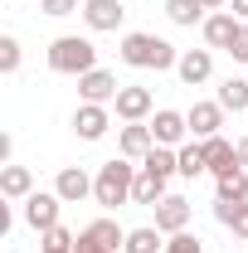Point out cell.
<instances>
[{"mask_svg":"<svg viewBox=\"0 0 248 253\" xmlns=\"http://www.w3.org/2000/svg\"><path fill=\"white\" fill-rule=\"evenodd\" d=\"M49 68L54 73H93L97 68V49L88 44V39H78V34H63V39H54L49 44Z\"/></svg>","mask_w":248,"mask_h":253,"instance_id":"6da1fadb","label":"cell"},{"mask_svg":"<svg viewBox=\"0 0 248 253\" xmlns=\"http://www.w3.org/2000/svg\"><path fill=\"white\" fill-rule=\"evenodd\" d=\"M131 185H136V166H126V161H107L102 170H97L93 180V200L97 205H107V210H117L131 200Z\"/></svg>","mask_w":248,"mask_h":253,"instance_id":"7a4b0ae2","label":"cell"},{"mask_svg":"<svg viewBox=\"0 0 248 253\" xmlns=\"http://www.w3.org/2000/svg\"><path fill=\"white\" fill-rule=\"evenodd\" d=\"M122 63H131V68H170V63H180V59L156 34H126L122 39Z\"/></svg>","mask_w":248,"mask_h":253,"instance_id":"3957f363","label":"cell"},{"mask_svg":"<svg viewBox=\"0 0 248 253\" xmlns=\"http://www.w3.org/2000/svg\"><path fill=\"white\" fill-rule=\"evenodd\" d=\"M151 210H156V229H161V234H180L190 224V200L185 195H161Z\"/></svg>","mask_w":248,"mask_h":253,"instance_id":"277c9868","label":"cell"},{"mask_svg":"<svg viewBox=\"0 0 248 253\" xmlns=\"http://www.w3.org/2000/svg\"><path fill=\"white\" fill-rule=\"evenodd\" d=\"M59 195H44V190H39V195H30V200H25V219H30V229H39V234H44V229H54V224H59Z\"/></svg>","mask_w":248,"mask_h":253,"instance_id":"5b68a950","label":"cell"},{"mask_svg":"<svg viewBox=\"0 0 248 253\" xmlns=\"http://www.w3.org/2000/svg\"><path fill=\"white\" fill-rule=\"evenodd\" d=\"M185 122H190V131L200 136V141H209V136H219V122H224V107L219 102H195L185 112Z\"/></svg>","mask_w":248,"mask_h":253,"instance_id":"8992f818","label":"cell"},{"mask_svg":"<svg viewBox=\"0 0 248 253\" xmlns=\"http://www.w3.org/2000/svg\"><path fill=\"white\" fill-rule=\"evenodd\" d=\"M78 93H83V102H107V97H117L122 88H117V78H112V73L93 68V73H83V78H78Z\"/></svg>","mask_w":248,"mask_h":253,"instance_id":"52a82bcc","label":"cell"},{"mask_svg":"<svg viewBox=\"0 0 248 253\" xmlns=\"http://www.w3.org/2000/svg\"><path fill=\"white\" fill-rule=\"evenodd\" d=\"M73 131H78L83 141H97V136L107 131V112H102V102H83V107L73 112Z\"/></svg>","mask_w":248,"mask_h":253,"instance_id":"ba28073f","label":"cell"},{"mask_svg":"<svg viewBox=\"0 0 248 253\" xmlns=\"http://www.w3.org/2000/svg\"><path fill=\"white\" fill-rule=\"evenodd\" d=\"M122 15H126L122 0H88V5H83V20H88L93 30H117Z\"/></svg>","mask_w":248,"mask_h":253,"instance_id":"9c48e42d","label":"cell"},{"mask_svg":"<svg viewBox=\"0 0 248 253\" xmlns=\"http://www.w3.org/2000/svg\"><path fill=\"white\" fill-rule=\"evenodd\" d=\"M185 131H190V122L180 112H156V122H151L156 146H175V141H185Z\"/></svg>","mask_w":248,"mask_h":253,"instance_id":"30bf717a","label":"cell"},{"mask_svg":"<svg viewBox=\"0 0 248 253\" xmlns=\"http://www.w3.org/2000/svg\"><path fill=\"white\" fill-rule=\"evenodd\" d=\"M112 102H117V117H126V122H141L151 112V93L146 88H122Z\"/></svg>","mask_w":248,"mask_h":253,"instance_id":"8fae6325","label":"cell"},{"mask_svg":"<svg viewBox=\"0 0 248 253\" xmlns=\"http://www.w3.org/2000/svg\"><path fill=\"white\" fill-rule=\"evenodd\" d=\"M141 170L156 175V180H170V175L180 170V151H170V146H151V156H141Z\"/></svg>","mask_w":248,"mask_h":253,"instance_id":"7c38bea8","label":"cell"},{"mask_svg":"<svg viewBox=\"0 0 248 253\" xmlns=\"http://www.w3.org/2000/svg\"><path fill=\"white\" fill-rule=\"evenodd\" d=\"M54 195H59V200H83V195H93V180H88V170H78V166L59 170V180H54Z\"/></svg>","mask_w":248,"mask_h":253,"instance_id":"4fadbf2b","label":"cell"},{"mask_svg":"<svg viewBox=\"0 0 248 253\" xmlns=\"http://www.w3.org/2000/svg\"><path fill=\"white\" fill-rule=\"evenodd\" d=\"M205 146V161H209V170L214 175H224V170H234L239 166V146H229L224 136H209V141H200Z\"/></svg>","mask_w":248,"mask_h":253,"instance_id":"5bb4252c","label":"cell"},{"mask_svg":"<svg viewBox=\"0 0 248 253\" xmlns=\"http://www.w3.org/2000/svg\"><path fill=\"white\" fill-rule=\"evenodd\" d=\"M214 219L229 224L239 239H248V200H214Z\"/></svg>","mask_w":248,"mask_h":253,"instance_id":"9a60e30c","label":"cell"},{"mask_svg":"<svg viewBox=\"0 0 248 253\" xmlns=\"http://www.w3.org/2000/svg\"><path fill=\"white\" fill-rule=\"evenodd\" d=\"M175 68H180V78L195 88V83H205V78H209L214 59H209V49H190V54H180V63H175Z\"/></svg>","mask_w":248,"mask_h":253,"instance_id":"2e32d148","label":"cell"},{"mask_svg":"<svg viewBox=\"0 0 248 253\" xmlns=\"http://www.w3.org/2000/svg\"><path fill=\"white\" fill-rule=\"evenodd\" d=\"M78 239H88V244H97V249H107V253L117 249V244H126V234L117 229V219H93Z\"/></svg>","mask_w":248,"mask_h":253,"instance_id":"e0dca14e","label":"cell"},{"mask_svg":"<svg viewBox=\"0 0 248 253\" xmlns=\"http://www.w3.org/2000/svg\"><path fill=\"white\" fill-rule=\"evenodd\" d=\"M234 34H239V20H234V15H209V20H205V39H209L214 49H234Z\"/></svg>","mask_w":248,"mask_h":253,"instance_id":"ac0fdd59","label":"cell"},{"mask_svg":"<svg viewBox=\"0 0 248 253\" xmlns=\"http://www.w3.org/2000/svg\"><path fill=\"white\" fill-rule=\"evenodd\" d=\"M30 185H34V175L25 170V166H5V170H0V190H5L10 200H30L34 195Z\"/></svg>","mask_w":248,"mask_h":253,"instance_id":"d6986e66","label":"cell"},{"mask_svg":"<svg viewBox=\"0 0 248 253\" xmlns=\"http://www.w3.org/2000/svg\"><path fill=\"white\" fill-rule=\"evenodd\" d=\"M151 146H156V136H151V126H122V156H151Z\"/></svg>","mask_w":248,"mask_h":253,"instance_id":"ffe728a7","label":"cell"},{"mask_svg":"<svg viewBox=\"0 0 248 253\" xmlns=\"http://www.w3.org/2000/svg\"><path fill=\"white\" fill-rule=\"evenodd\" d=\"M219 200H248V170L244 166H234V170L219 175Z\"/></svg>","mask_w":248,"mask_h":253,"instance_id":"44dd1931","label":"cell"},{"mask_svg":"<svg viewBox=\"0 0 248 253\" xmlns=\"http://www.w3.org/2000/svg\"><path fill=\"white\" fill-rule=\"evenodd\" d=\"M219 107H224V112H244L248 107V78H229V83L219 88Z\"/></svg>","mask_w":248,"mask_h":253,"instance_id":"7402d4cb","label":"cell"},{"mask_svg":"<svg viewBox=\"0 0 248 253\" xmlns=\"http://www.w3.org/2000/svg\"><path fill=\"white\" fill-rule=\"evenodd\" d=\"M165 15L175 25H200L205 20V0H165Z\"/></svg>","mask_w":248,"mask_h":253,"instance_id":"603a6c76","label":"cell"},{"mask_svg":"<svg viewBox=\"0 0 248 253\" xmlns=\"http://www.w3.org/2000/svg\"><path fill=\"white\" fill-rule=\"evenodd\" d=\"M161 195H165V180H156V175L141 170V175H136V185H131V200H136V205H156Z\"/></svg>","mask_w":248,"mask_h":253,"instance_id":"cb8c5ba5","label":"cell"},{"mask_svg":"<svg viewBox=\"0 0 248 253\" xmlns=\"http://www.w3.org/2000/svg\"><path fill=\"white\" fill-rule=\"evenodd\" d=\"M122 249L126 253H161V229H131Z\"/></svg>","mask_w":248,"mask_h":253,"instance_id":"d4e9b609","label":"cell"},{"mask_svg":"<svg viewBox=\"0 0 248 253\" xmlns=\"http://www.w3.org/2000/svg\"><path fill=\"white\" fill-rule=\"evenodd\" d=\"M209 170V161H205V146H180V175H205Z\"/></svg>","mask_w":248,"mask_h":253,"instance_id":"484cf974","label":"cell"},{"mask_svg":"<svg viewBox=\"0 0 248 253\" xmlns=\"http://www.w3.org/2000/svg\"><path fill=\"white\" fill-rule=\"evenodd\" d=\"M73 244H78V239H73V234H68L63 224L44 229V249H54V253H73Z\"/></svg>","mask_w":248,"mask_h":253,"instance_id":"4316f807","label":"cell"},{"mask_svg":"<svg viewBox=\"0 0 248 253\" xmlns=\"http://www.w3.org/2000/svg\"><path fill=\"white\" fill-rule=\"evenodd\" d=\"M0 68H5V73L20 68V39H10V34L0 39Z\"/></svg>","mask_w":248,"mask_h":253,"instance_id":"83f0119b","label":"cell"},{"mask_svg":"<svg viewBox=\"0 0 248 253\" xmlns=\"http://www.w3.org/2000/svg\"><path fill=\"white\" fill-rule=\"evenodd\" d=\"M165 253H200V239L180 229V234H170V244H165Z\"/></svg>","mask_w":248,"mask_h":253,"instance_id":"f1b7e54d","label":"cell"},{"mask_svg":"<svg viewBox=\"0 0 248 253\" xmlns=\"http://www.w3.org/2000/svg\"><path fill=\"white\" fill-rule=\"evenodd\" d=\"M229 54L248 63V25H239V34H234V49H229Z\"/></svg>","mask_w":248,"mask_h":253,"instance_id":"f546056e","label":"cell"},{"mask_svg":"<svg viewBox=\"0 0 248 253\" xmlns=\"http://www.w3.org/2000/svg\"><path fill=\"white\" fill-rule=\"evenodd\" d=\"M39 5H44V15H73L78 0H39Z\"/></svg>","mask_w":248,"mask_h":253,"instance_id":"4dcf8cb0","label":"cell"},{"mask_svg":"<svg viewBox=\"0 0 248 253\" xmlns=\"http://www.w3.org/2000/svg\"><path fill=\"white\" fill-rule=\"evenodd\" d=\"M73 253H107V249H97V244H88V239H78V244H73Z\"/></svg>","mask_w":248,"mask_h":253,"instance_id":"1f68e13d","label":"cell"},{"mask_svg":"<svg viewBox=\"0 0 248 253\" xmlns=\"http://www.w3.org/2000/svg\"><path fill=\"white\" fill-rule=\"evenodd\" d=\"M239 166H248V136L239 141Z\"/></svg>","mask_w":248,"mask_h":253,"instance_id":"d6a6232c","label":"cell"},{"mask_svg":"<svg viewBox=\"0 0 248 253\" xmlns=\"http://www.w3.org/2000/svg\"><path fill=\"white\" fill-rule=\"evenodd\" d=\"M234 15H244V20H248V0H234Z\"/></svg>","mask_w":248,"mask_h":253,"instance_id":"836d02e7","label":"cell"},{"mask_svg":"<svg viewBox=\"0 0 248 253\" xmlns=\"http://www.w3.org/2000/svg\"><path fill=\"white\" fill-rule=\"evenodd\" d=\"M219 5H224V0H205V10H219Z\"/></svg>","mask_w":248,"mask_h":253,"instance_id":"e575fe53","label":"cell"},{"mask_svg":"<svg viewBox=\"0 0 248 253\" xmlns=\"http://www.w3.org/2000/svg\"><path fill=\"white\" fill-rule=\"evenodd\" d=\"M44 253H54V249H44Z\"/></svg>","mask_w":248,"mask_h":253,"instance_id":"d590c367","label":"cell"}]
</instances>
